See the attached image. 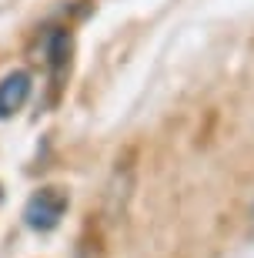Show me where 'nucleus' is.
I'll use <instances>...</instances> for the list:
<instances>
[{
    "label": "nucleus",
    "mask_w": 254,
    "mask_h": 258,
    "mask_svg": "<svg viewBox=\"0 0 254 258\" xmlns=\"http://www.w3.org/2000/svg\"><path fill=\"white\" fill-rule=\"evenodd\" d=\"M67 211V191L64 188H40L24 205V221L34 231H54Z\"/></svg>",
    "instance_id": "1"
},
{
    "label": "nucleus",
    "mask_w": 254,
    "mask_h": 258,
    "mask_svg": "<svg viewBox=\"0 0 254 258\" xmlns=\"http://www.w3.org/2000/svg\"><path fill=\"white\" fill-rule=\"evenodd\" d=\"M30 97V74L27 71H14L0 81V121H7L27 104Z\"/></svg>",
    "instance_id": "2"
},
{
    "label": "nucleus",
    "mask_w": 254,
    "mask_h": 258,
    "mask_svg": "<svg viewBox=\"0 0 254 258\" xmlns=\"http://www.w3.org/2000/svg\"><path fill=\"white\" fill-rule=\"evenodd\" d=\"M67 54H70V37H67L64 30H54L47 37V64L54 74H60L67 67Z\"/></svg>",
    "instance_id": "3"
},
{
    "label": "nucleus",
    "mask_w": 254,
    "mask_h": 258,
    "mask_svg": "<svg viewBox=\"0 0 254 258\" xmlns=\"http://www.w3.org/2000/svg\"><path fill=\"white\" fill-rule=\"evenodd\" d=\"M251 225H254V201H251Z\"/></svg>",
    "instance_id": "4"
},
{
    "label": "nucleus",
    "mask_w": 254,
    "mask_h": 258,
    "mask_svg": "<svg viewBox=\"0 0 254 258\" xmlns=\"http://www.w3.org/2000/svg\"><path fill=\"white\" fill-rule=\"evenodd\" d=\"M77 258H87V255H84V248H80V251H77Z\"/></svg>",
    "instance_id": "5"
}]
</instances>
